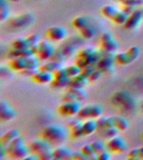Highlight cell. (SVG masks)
<instances>
[{
	"label": "cell",
	"mask_w": 143,
	"mask_h": 160,
	"mask_svg": "<svg viewBox=\"0 0 143 160\" xmlns=\"http://www.w3.org/2000/svg\"><path fill=\"white\" fill-rule=\"evenodd\" d=\"M41 138L47 140L52 145H60L68 136L67 130L59 124H48L40 132Z\"/></svg>",
	"instance_id": "6da1fadb"
},
{
	"label": "cell",
	"mask_w": 143,
	"mask_h": 160,
	"mask_svg": "<svg viewBox=\"0 0 143 160\" xmlns=\"http://www.w3.org/2000/svg\"><path fill=\"white\" fill-rule=\"evenodd\" d=\"M113 103L125 110H132L136 107V100L125 90H119L112 96Z\"/></svg>",
	"instance_id": "7a4b0ae2"
},
{
	"label": "cell",
	"mask_w": 143,
	"mask_h": 160,
	"mask_svg": "<svg viewBox=\"0 0 143 160\" xmlns=\"http://www.w3.org/2000/svg\"><path fill=\"white\" fill-rule=\"evenodd\" d=\"M140 53V48L138 46H132L129 48L124 52H120L115 53V62L119 65H128L131 62H135L137 59Z\"/></svg>",
	"instance_id": "3957f363"
},
{
	"label": "cell",
	"mask_w": 143,
	"mask_h": 160,
	"mask_svg": "<svg viewBox=\"0 0 143 160\" xmlns=\"http://www.w3.org/2000/svg\"><path fill=\"white\" fill-rule=\"evenodd\" d=\"M103 107L98 103H89L81 107L79 112L78 118L80 119H88V118H98L103 113Z\"/></svg>",
	"instance_id": "277c9868"
},
{
	"label": "cell",
	"mask_w": 143,
	"mask_h": 160,
	"mask_svg": "<svg viewBox=\"0 0 143 160\" xmlns=\"http://www.w3.org/2000/svg\"><path fill=\"white\" fill-rule=\"evenodd\" d=\"M100 52H101V58L98 61L95 66L103 73H106L113 69L114 63L115 62V52L106 51L102 48L100 50Z\"/></svg>",
	"instance_id": "5b68a950"
},
{
	"label": "cell",
	"mask_w": 143,
	"mask_h": 160,
	"mask_svg": "<svg viewBox=\"0 0 143 160\" xmlns=\"http://www.w3.org/2000/svg\"><path fill=\"white\" fill-rule=\"evenodd\" d=\"M55 52V46L49 40H41V42L37 46V52H36V55L40 58V60L52 59Z\"/></svg>",
	"instance_id": "8992f818"
},
{
	"label": "cell",
	"mask_w": 143,
	"mask_h": 160,
	"mask_svg": "<svg viewBox=\"0 0 143 160\" xmlns=\"http://www.w3.org/2000/svg\"><path fill=\"white\" fill-rule=\"evenodd\" d=\"M81 107L80 101L63 102L58 108V112L63 117H73L78 114Z\"/></svg>",
	"instance_id": "52a82bcc"
},
{
	"label": "cell",
	"mask_w": 143,
	"mask_h": 160,
	"mask_svg": "<svg viewBox=\"0 0 143 160\" xmlns=\"http://www.w3.org/2000/svg\"><path fill=\"white\" fill-rule=\"evenodd\" d=\"M107 149L114 153H122L127 149V143L124 138L117 135L107 140L106 142Z\"/></svg>",
	"instance_id": "ba28073f"
},
{
	"label": "cell",
	"mask_w": 143,
	"mask_h": 160,
	"mask_svg": "<svg viewBox=\"0 0 143 160\" xmlns=\"http://www.w3.org/2000/svg\"><path fill=\"white\" fill-rule=\"evenodd\" d=\"M52 146L53 145L50 142H48L47 140H45L43 138L34 139L29 144L30 152H33V153H35L37 155L41 154L48 150H52Z\"/></svg>",
	"instance_id": "9c48e42d"
},
{
	"label": "cell",
	"mask_w": 143,
	"mask_h": 160,
	"mask_svg": "<svg viewBox=\"0 0 143 160\" xmlns=\"http://www.w3.org/2000/svg\"><path fill=\"white\" fill-rule=\"evenodd\" d=\"M143 21V6L138 7L136 9L129 15L128 19L125 23V28L128 30L137 28Z\"/></svg>",
	"instance_id": "30bf717a"
},
{
	"label": "cell",
	"mask_w": 143,
	"mask_h": 160,
	"mask_svg": "<svg viewBox=\"0 0 143 160\" xmlns=\"http://www.w3.org/2000/svg\"><path fill=\"white\" fill-rule=\"evenodd\" d=\"M100 46L102 49L114 52H116V50L119 48V43L117 40L115 39L114 35L110 32H105L101 35Z\"/></svg>",
	"instance_id": "8fae6325"
},
{
	"label": "cell",
	"mask_w": 143,
	"mask_h": 160,
	"mask_svg": "<svg viewBox=\"0 0 143 160\" xmlns=\"http://www.w3.org/2000/svg\"><path fill=\"white\" fill-rule=\"evenodd\" d=\"M45 33L50 39L59 42L66 38L68 32L62 26H52L45 31Z\"/></svg>",
	"instance_id": "7c38bea8"
},
{
	"label": "cell",
	"mask_w": 143,
	"mask_h": 160,
	"mask_svg": "<svg viewBox=\"0 0 143 160\" xmlns=\"http://www.w3.org/2000/svg\"><path fill=\"white\" fill-rule=\"evenodd\" d=\"M34 22V15L31 12H25L24 14L18 15L17 17L13 18L10 24L14 28H22L31 24Z\"/></svg>",
	"instance_id": "4fadbf2b"
},
{
	"label": "cell",
	"mask_w": 143,
	"mask_h": 160,
	"mask_svg": "<svg viewBox=\"0 0 143 160\" xmlns=\"http://www.w3.org/2000/svg\"><path fill=\"white\" fill-rule=\"evenodd\" d=\"M16 116L15 111L11 105L6 101L2 99L0 102V118L3 121H9Z\"/></svg>",
	"instance_id": "5bb4252c"
},
{
	"label": "cell",
	"mask_w": 143,
	"mask_h": 160,
	"mask_svg": "<svg viewBox=\"0 0 143 160\" xmlns=\"http://www.w3.org/2000/svg\"><path fill=\"white\" fill-rule=\"evenodd\" d=\"M74 151L70 148L63 145H59L54 149V159L68 160L72 159Z\"/></svg>",
	"instance_id": "9a60e30c"
},
{
	"label": "cell",
	"mask_w": 143,
	"mask_h": 160,
	"mask_svg": "<svg viewBox=\"0 0 143 160\" xmlns=\"http://www.w3.org/2000/svg\"><path fill=\"white\" fill-rule=\"evenodd\" d=\"M36 52H37V47H28L24 48H20V49L12 48L8 52V57L10 58L17 57L27 58L32 55H36Z\"/></svg>",
	"instance_id": "2e32d148"
},
{
	"label": "cell",
	"mask_w": 143,
	"mask_h": 160,
	"mask_svg": "<svg viewBox=\"0 0 143 160\" xmlns=\"http://www.w3.org/2000/svg\"><path fill=\"white\" fill-rule=\"evenodd\" d=\"M32 79L34 82H37V83H41V84L51 83L54 80V73L40 69L33 76Z\"/></svg>",
	"instance_id": "e0dca14e"
},
{
	"label": "cell",
	"mask_w": 143,
	"mask_h": 160,
	"mask_svg": "<svg viewBox=\"0 0 143 160\" xmlns=\"http://www.w3.org/2000/svg\"><path fill=\"white\" fill-rule=\"evenodd\" d=\"M8 65H9V68L12 70L18 71V72H22L23 70L26 69V68H29V64H28V57H17L10 58Z\"/></svg>",
	"instance_id": "ac0fdd59"
},
{
	"label": "cell",
	"mask_w": 143,
	"mask_h": 160,
	"mask_svg": "<svg viewBox=\"0 0 143 160\" xmlns=\"http://www.w3.org/2000/svg\"><path fill=\"white\" fill-rule=\"evenodd\" d=\"M83 122L80 118L73 119L69 122V128L70 129V136L74 138H79L83 137Z\"/></svg>",
	"instance_id": "d6986e66"
},
{
	"label": "cell",
	"mask_w": 143,
	"mask_h": 160,
	"mask_svg": "<svg viewBox=\"0 0 143 160\" xmlns=\"http://www.w3.org/2000/svg\"><path fill=\"white\" fill-rule=\"evenodd\" d=\"M83 134L84 136H89L98 130L97 122L95 118H88L83 122Z\"/></svg>",
	"instance_id": "ffe728a7"
},
{
	"label": "cell",
	"mask_w": 143,
	"mask_h": 160,
	"mask_svg": "<svg viewBox=\"0 0 143 160\" xmlns=\"http://www.w3.org/2000/svg\"><path fill=\"white\" fill-rule=\"evenodd\" d=\"M20 135V131L17 128H13L8 130L1 138V145L7 148L9 145L10 142H12L13 140Z\"/></svg>",
	"instance_id": "44dd1931"
},
{
	"label": "cell",
	"mask_w": 143,
	"mask_h": 160,
	"mask_svg": "<svg viewBox=\"0 0 143 160\" xmlns=\"http://www.w3.org/2000/svg\"><path fill=\"white\" fill-rule=\"evenodd\" d=\"M89 82H90L89 78L80 73L70 78L69 86L67 88H85L87 87Z\"/></svg>",
	"instance_id": "7402d4cb"
},
{
	"label": "cell",
	"mask_w": 143,
	"mask_h": 160,
	"mask_svg": "<svg viewBox=\"0 0 143 160\" xmlns=\"http://www.w3.org/2000/svg\"><path fill=\"white\" fill-rule=\"evenodd\" d=\"M29 152L30 151L29 145L26 146L25 144H23L19 147H18L17 148H15L12 152H10L8 156H10L11 158H21V159H23Z\"/></svg>",
	"instance_id": "603a6c76"
},
{
	"label": "cell",
	"mask_w": 143,
	"mask_h": 160,
	"mask_svg": "<svg viewBox=\"0 0 143 160\" xmlns=\"http://www.w3.org/2000/svg\"><path fill=\"white\" fill-rule=\"evenodd\" d=\"M62 64L61 62H58V61H55V60H52L51 61H48V62L43 63L42 65H40V69L43 70V71H47V72H54L55 71H57L59 68H62Z\"/></svg>",
	"instance_id": "cb8c5ba5"
},
{
	"label": "cell",
	"mask_w": 143,
	"mask_h": 160,
	"mask_svg": "<svg viewBox=\"0 0 143 160\" xmlns=\"http://www.w3.org/2000/svg\"><path fill=\"white\" fill-rule=\"evenodd\" d=\"M119 10L117 8L115 7V5L113 4H106L105 6H103L101 8V13L103 16H105L106 18L110 19L112 21L116 13L119 12Z\"/></svg>",
	"instance_id": "d4e9b609"
},
{
	"label": "cell",
	"mask_w": 143,
	"mask_h": 160,
	"mask_svg": "<svg viewBox=\"0 0 143 160\" xmlns=\"http://www.w3.org/2000/svg\"><path fill=\"white\" fill-rule=\"evenodd\" d=\"M112 118L114 121V126L117 128L120 131H125L127 129L129 122L125 117L120 116V115H114Z\"/></svg>",
	"instance_id": "484cf974"
},
{
	"label": "cell",
	"mask_w": 143,
	"mask_h": 160,
	"mask_svg": "<svg viewBox=\"0 0 143 160\" xmlns=\"http://www.w3.org/2000/svg\"><path fill=\"white\" fill-rule=\"evenodd\" d=\"M79 32H80V34L85 39H91L95 36L96 30H95V27L91 23H89L85 27L79 30Z\"/></svg>",
	"instance_id": "4316f807"
},
{
	"label": "cell",
	"mask_w": 143,
	"mask_h": 160,
	"mask_svg": "<svg viewBox=\"0 0 143 160\" xmlns=\"http://www.w3.org/2000/svg\"><path fill=\"white\" fill-rule=\"evenodd\" d=\"M100 132V135L102 136L105 139H110L111 138L115 137L119 135V132H120L116 127H110L104 128V129L99 130Z\"/></svg>",
	"instance_id": "83f0119b"
},
{
	"label": "cell",
	"mask_w": 143,
	"mask_h": 160,
	"mask_svg": "<svg viewBox=\"0 0 143 160\" xmlns=\"http://www.w3.org/2000/svg\"><path fill=\"white\" fill-rule=\"evenodd\" d=\"M89 23H90V20L85 16H78V17L75 18L72 21V25L75 28L78 30L81 29Z\"/></svg>",
	"instance_id": "f1b7e54d"
},
{
	"label": "cell",
	"mask_w": 143,
	"mask_h": 160,
	"mask_svg": "<svg viewBox=\"0 0 143 160\" xmlns=\"http://www.w3.org/2000/svg\"><path fill=\"white\" fill-rule=\"evenodd\" d=\"M97 52V50L95 49L94 48H82V49L79 51L77 54V58H90L93 57L94 55L96 54Z\"/></svg>",
	"instance_id": "f546056e"
},
{
	"label": "cell",
	"mask_w": 143,
	"mask_h": 160,
	"mask_svg": "<svg viewBox=\"0 0 143 160\" xmlns=\"http://www.w3.org/2000/svg\"><path fill=\"white\" fill-rule=\"evenodd\" d=\"M28 47H29V42H28L27 38L18 37L13 40L12 48L20 49V48H24Z\"/></svg>",
	"instance_id": "4dcf8cb0"
},
{
	"label": "cell",
	"mask_w": 143,
	"mask_h": 160,
	"mask_svg": "<svg viewBox=\"0 0 143 160\" xmlns=\"http://www.w3.org/2000/svg\"><path fill=\"white\" fill-rule=\"evenodd\" d=\"M23 144H24V138L19 135V136L16 138L12 142H10L9 145L6 148L8 155L9 154L10 152H12L15 148H17L18 147H19V146H21V145Z\"/></svg>",
	"instance_id": "1f68e13d"
},
{
	"label": "cell",
	"mask_w": 143,
	"mask_h": 160,
	"mask_svg": "<svg viewBox=\"0 0 143 160\" xmlns=\"http://www.w3.org/2000/svg\"><path fill=\"white\" fill-rule=\"evenodd\" d=\"M65 68V70H66V73H67L68 77L70 78L80 74L81 73V70H82V68L80 66H78L76 63H75V64H70L69 66H67V67Z\"/></svg>",
	"instance_id": "d6a6232c"
},
{
	"label": "cell",
	"mask_w": 143,
	"mask_h": 160,
	"mask_svg": "<svg viewBox=\"0 0 143 160\" xmlns=\"http://www.w3.org/2000/svg\"><path fill=\"white\" fill-rule=\"evenodd\" d=\"M128 17H129V15L125 12H124L122 9L119 10V12L116 13V15L112 19V22L116 23V24L125 25V23L128 19Z\"/></svg>",
	"instance_id": "836d02e7"
},
{
	"label": "cell",
	"mask_w": 143,
	"mask_h": 160,
	"mask_svg": "<svg viewBox=\"0 0 143 160\" xmlns=\"http://www.w3.org/2000/svg\"><path fill=\"white\" fill-rule=\"evenodd\" d=\"M70 79V78L69 77L54 78V80L51 82V85L55 88H67L69 86Z\"/></svg>",
	"instance_id": "e575fe53"
},
{
	"label": "cell",
	"mask_w": 143,
	"mask_h": 160,
	"mask_svg": "<svg viewBox=\"0 0 143 160\" xmlns=\"http://www.w3.org/2000/svg\"><path fill=\"white\" fill-rule=\"evenodd\" d=\"M9 8H8L7 1L1 0V3H0V19L1 21H4L7 19L9 16Z\"/></svg>",
	"instance_id": "d590c367"
},
{
	"label": "cell",
	"mask_w": 143,
	"mask_h": 160,
	"mask_svg": "<svg viewBox=\"0 0 143 160\" xmlns=\"http://www.w3.org/2000/svg\"><path fill=\"white\" fill-rule=\"evenodd\" d=\"M91 146H92L94 152L96 154H100V152H102L103 151L107 149L106 143L102 140H95V141L91 142Z\"/></svg>",
	"instance_id": "8d00e7d4"
},
{
	"label": "cell",
	"mask_w": 143,
	"mask_h": 160,
	"mask_svg": "<svg viewBox=\"0 0 143 160\" xmlns=\"http://www.w3.org/2000/svg\"><path fill=\"white\" fill-rule=\"evenodd\" d=\"M67 89L74 92L79 101H83L87 97V93H86L85 88H67Z\"/></svg>",
	"instance_id": "74e56055"
},
{
	"label": "cell",
	"mask_w": 143,
	"mask_h": 160,
	"mask_svg": "<svg viewBox=\"0 0 143 160\" xmlns=\"http://www.w3.org/2000/svg\"><path fill=\"white\" fill-rule=\"evenodd\" d=\"M27 40L29 47H37L39 43L41 42V36L40 33L35 32V33H32L29 36H28Z\"/></svg>",
	"instance_id": "f35d334b"
},
{
	"label": "cell",
	"mask_w": 143,
	"mask_h": 160,
	"mask_svg": "<svg viewBox=\"0 0 143 160\" xmlns=\"http://www.w3.org/2000/svg\"><path fill=\"white\" fill-rule=\"evenodd\" d=\"M62 101L63 102H75V101H79V100L77 99V98L74 92L67 89V91L63 94Z\"/></svg>",
	"instance_id": "ab89813d"
},
{
	"label": "cell",
	"mask_w": 143,
	"mask_h": 160,
	"mask_svg": "<svg viewBox=\"0 0 143 160\" xmlns=\"http://www.w3.org/2000/svg\"><path fill=\"white\" fill-rule=\"evenodd\" d=\"M61 50H62L63 53L65 54V56L66 58L71 57V56H73V54H74V52H75V48H74V46L71 44L65 45L64 48H63Z\"/></svg>",
	"instance_id": "60d3db41"
},
{
	"label": "cell",
	"mask_w": 143,
	"mask_h": 160,
	"mask_svg": "<svg viewBox=\"0 0 143 160\" xmlns=\"http://www.w3.org/2000/svg\"><path fill=\"white\" fill-rule=\"evenodd\" d=\"M80 151H81L84 154H85L87 156L88 159H89V157H90V156H91V155H93L94 153H95V152H94V150H93L91 143H87V144L84 145V146L80 148Z\"/></svg>",
	"instance_id": "b9f144b4"
},
{
	"label": "cell",
	"mask_w": 143,
	"mask_h": 160,
	"mask_svg": "<svg viewBox=\"0 0 143 160\" xmlns=\"http://www.w3.org/2000/svg\"><path fill=\"white\" fill-rule=\"evenodd\" d=\"M95 68H96L95 65H90V66H87V67L83 68L82 70H81V74H83L84 76L89 78V77L92 74V72L95 71Z\"/></svg>",
	"instance_id": "7bdbcfd3"
},
{
	"label": "cell",
	"mask_w": 143,
	"mask_h": 160,
	"mask_svg": "<svg viewBox=\"0 0 143 160\" xmlns=\"http://www.w3.org/2000/svg\"><path fill=\"white\" fill-rule=\"evenodd\" d=\"M102 74L103 72L96 68L95 71L92 72V74L89 77V81H90V82H96V81H98V80L101 78Z\"/></svg>",
	"instance_id": "ee69618b"
},
{
	"label": "cell",
	"mask_w": 143,
	"mask_h": 160,
	"mask_svg": "<svg viewBox=\"0 0 143 160\" xmlns=\"http://www.w3.org/2000/svg\"><path fill=\"white\" fill-rule=\"evenodd\" d=\"M128 159H137L140 158V153H139V148H135L129 151L127 153Z\"/></svg>",
	"instance_id": "f6af8a7d"
},
{
	"label": "cell",
	"mask_w": 143,
	"mask_h": 160,
	"mask_svg": "<svg viewBox=\"0 0 143 160\" xmlns=\"http://www.w3.org/2000/svg\"><path fill=\"white\" fill-rule=\"evenodd\" d=\"M39 157H40V159L42 160L54 159V149L48 150L46 152H43V153L39 155Z\"/></svg>",
	"instance_id": "bcb514c9"
},
{
	"label": "cell",
	"mask_w": 143,
	"mask_h": 160,
	"mask_svg": "<svg viewBox=\"0 0 143 160\" xmlns=\"http://www.w3.org/2000/svg\"><path fill=\"white\" fill-rule=\"evenodd\" d=\"M106 119L107 117L106 116H100L98 118H96V122H97L98 130H101L105 128V124H106Z\"/></svg>",
	"instance_id": "7dc6e473"
},
{
	"label": "cell",
	"mask_w": 143,
	"mask_h": 160,
	"mask_svg": "<svg viewBox=\"0 0 143 160\" xmlns=\"http://www.w3.org/2000/svg\"><path fill=\"white\" fill-rule=\"evenodd\" d=\"M65 54L63 53L62 50L61 49H59L58 51H55V54L53 56L52 58V60H55V61H58V62H63L65 58Z\"/></svg>",
	"instance_id": "c3c4849f"
},
{
	"label": "cell",
	"mask_w": 143,
	"mask_h": 160,
	"mask_svg": "<svg viewBox=\"0 0 143 160\" xmlns=\"http://www.w3.org/2000/svg\"><path fill=\"white\" fill-rule=\"evenodd\" d=\"M39 70H40V68H26V69L23 70L22 72H21L23 75H24V76H28V77L32 78Z\"/></svg>",
	"instance_id": "681fc988"
},
{
	"label": "cell",
	"mask_w": 143,
	"mask_h": 160,
	"mask_svg": "<svg viewBox=\"0 0 143 160\" xmlns=\"http://www.w3.org/2000/svg\"><path fill=\"white\" fill-rule=\"evenodd\" d=\"M123 5H131L135 7H141L143 6V0H126L123 2Z\"/></svg>",
	"instance_id": "f907efd6"
},
{
	"label": "cell",
	"mask_w": 143,
	"mask_h": 160,
	"mask_svg": "<svg viewBox=\"0 0 143 160\" xmlns=\"http://www.w3.org/2000/svg\"><path fill=\"white\" fill-rule=\"evenodd\" d=\"M72 159L75 160H87L88 157L85 154H84L81 151H76V152H74V154H73V158Z\"/></svg>",
	"instance_id": "816d5d0a"
},
{
	"label": "cell",
	"mask_w": 143,
	"mask_h": 160,
	"mask_svg": "<svg viewBox=\"0 0 143 160\" xmlns=\"http://www.w3.org/2000/svg\"><path fill=\"white\" fill-rule=\"evenodd\" d=\"M110 158V152L108 149H105L100 154H98V160H109Z\"/></svg>",
	"instance_id": "f5cc1de1"
},
{
	"label": "cell",
	"mask_w": 143,
	"mask_h": 160,
	"mask_svg": "<svg viewBox=\"0 0 143 160\" xmlns=\"http://www.w3.org/2000/svg\"><path fill=\"white\" fill-rule=\"evenodd\" d=\"M138 7H135V6H131V5H124V8L122 10L124 12H125L128 15H130V13H132Z\"/></svg>",
	"instance_id": "db71d44e"
},
{
	"label": "cell",
	"mask_w": 143,
	"mask_h": 160,
	"mask_svg": "<svg viewBox=\"0 0 143 160\" xmlns=\"http://www.w3.org/2000/svg\"><path fill=\"white\" fill-rule=\"evenodd\" d=\"M23 159H27V160H37L40 159V157L39 155L35 154V153H33V152H29V154L26 155Z\"/></svg>",
	"instance_id": "11a10c76"
},
{
	"label": "cell",
	"mask_w": 143,
	"mask_h": 160,
	"mask_svg": "<svg viewBox=\"0 0 143 160\" xmlns=\"http://www.w3.org/2000/svg\"><path fill=\"white\" fill-rule=\"evenodd\" d=\"M5 155H8L7 153V149L4 146L0 144V158H3Z\"/></svg>",
	"instance_id": "9f6ffc18"
},
{
	"label": "cell",
	"mask_w": 143,
	"mask_h": 160,
	"mask_svg": "<svg viewBox=\"0 0 143 160\" xmlns=\"http://www.w3.org/2000/svg\"><path fill=\"white\" fill-rule=\"evenodd\" d=\"M139 153H140V159H143V145L139 148Z\"/></svg>",
	"instance_id": "6f0895ef"
},
{
	"label": "cell",
	"mask_w": 143,
	"mask_h": 160,
	"mask_svg": "<svg viewBox=\"0 0 143 160\" xmlns=\"http://www.w3.org/2000/svg\"><path fill=\"white\" fill-rule=\"evenodd\" d=\"M10 1H13V2H19L21 0H10Z\"/></svg>",
	"instance_id": "680465c9"
},
{
	"label": "cell",
	"mask_w": 143,
	"mask_h": 160,
	"mask_svg": "<svg viewBox=\"0 0 143 160\" xmlns=\"http://www.w3.org/2000/svg\"><path fill=\"white\" fill-rule=\"evenodd\" d=\"M118 1H120V2H122V3H123V2H125L126 0H118Z\"/></svg>",
	"instance_id": "91938a15"
},
{
	"label": "cell",
	"mask_w": 143,
	"mask_h": 160,
	"mask_svg": "<svg viewBox=\"0 0 143 160\" xmlns=\"http://www.w3.org/2000/svg\"><path fill=\"white\" fill-rule=\"evenodd\" d=\"M141 108H143V100H142V102H141Z\"/></svg>",
	"instance_id": "94428289"
},
{
	"label": "cell",
	"mask_w": 143,
	"mask_h": 160,
	"mask_svg": "<svg viewBox=\"0 0 143 160\" xmlns=\"http://www.w3.org/2000/svg\"><path fill=\"white\" fill-rule=\"evenodd\" d=\"M141 138H143V131H142V132H141Z\"/></svg>",
	"instance_id": "6125c7cd"
}]
</instances>
